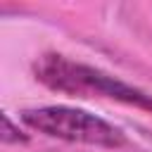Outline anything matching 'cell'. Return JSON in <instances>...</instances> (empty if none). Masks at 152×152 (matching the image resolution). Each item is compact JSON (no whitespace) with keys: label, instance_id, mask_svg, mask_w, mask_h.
Instances as JSON below:
<instances>
[{"label":"cell","instance_id":"obj_1","mask_svg":"<svg viewBox=\"0 0 152 152\" xmlns=\"http://www.w3.org/2000/svg\"><path fill=\"white\" fill-rule=\"evenodd\" d=\"M36 78L45 83L52 90L69 93V95H100V97H112L126 104H133L138 109L152 112V95L133 88L124 81H116L114 76H107L100 69L71 62L62 55H43L36 66Z\"/></svg>","mask_w":152,"mask_h":152},{"label":"cell","instance_id":"obj_2","mask_svg":"<svg viewBox=\"0 0 152 152\" xmlns=\"http://www.w3.org/2000/svg\"><path fill=\"white\" fill-rule=\"evenodd\" d=\"M21 121L31 131H38L48 138H59L66 142H86L97 147H121L126 142V135L109 121L66 104L24 109Z\"/></svg>","mask_w":152,"mask_h":152},{"label":"cell","instance_id":"obj_3","mask_svg":"<svg viewBox=\"0 0 152 152\" xmlns=\"http://www.w3.org/2000/svg\"><path fill=\"white\" fill-rule=\"evenodd\" d=\"M0 138H2V142L5 145H10V142H26L28 138L10 121V116L7 114H2V131H0Z\"/></svg>","mask_w":152,"mask_h":152}]
</instances>
